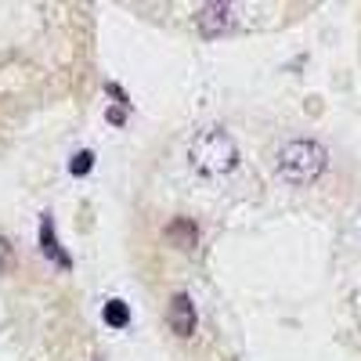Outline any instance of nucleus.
Instances as JSON below:
<instances>
[{
	"label": "nucleus",
	"instance_id": "1",
	"mask_svg": "<svg viewBox=\"0 0 361 361\" xmlns=\"http://www.w3.org/2000/svg\"><path fill=\"white\" fill-rule=\"evenodd\" d=\"M188 163L202 177H224L238 166V145L224 127H202L188 141Z\"/></svg>",
	"mask_w": 361,
	"mask_h": 361
},
{
	"label": "nucleus",
	"instance_id": "2",
	"mask_svg": "<svg viewBox=\"0 0 361 361\" xmlns=\"http://www.w3.org/2000/svg\"><path fill=\"white\" fill-rule=\"evenodd\" d=\"M275 170L289 185H314L329 170V152H325V145H318L311 137H296V141H286L279 148Z\"/></svg>",
	"mask_w": 361,
	"mask_h": 361
},
{
	"label": "nucleus",
	"instance_id": "3",
	"mask_svg": "<svg viewBox=\"0 0 361 361\" xmlns=\"http://www.w3.org/2000/svg\"><path fill=\"white\" fill-rule=\"evenodd\" d=\"M195 29L202 40H217L224 33H231L235 29V4H224V0H209V4H202L195 11Z\"/></svg>",
	"mask_w": 361,
	"mask_h": 361
},
{
	"label": "nucleus",
	"instance_id": "4",
	"mask_svg": "<svg viewBox=\"0 0 361 361\" xmlns=\"http://www.w3.org/2000/svg\"><path fill=\"white\" fill-rule=\"evenodd\" d=\"M166 325H170V333L180 336V340H188L195 329H199V311H195V300H192L188 293H173V296H170Z\"/></svg>",
	"mask_w": 361,
	"mask_h": 361
},
{
	"label": "nucleus",
	"instance_id": "5",
	"mask_svg": "<svg viewBox=\"0 0 361 361\" xmlns=\"http://www.w3.org/2000/svg\"><path fill=\"white\" fill-rule=\"evenodd\" d=\"M37 243H40V253L54 264V267H62V271H69L73 267V257L66 253V246H62V238H58V231H54V217L51 214H40V231H37Z\"/></svg>",
	"mask_w": 361,
	"mask_h": 361
},
{
	"label": "nucleus",
	"instance_id": "6",
	"mask_svg": "<svg viewBox=\"0 0 361 361\" xmlns=\"http://www.w3.org/2000/svg\"><path fill=\"white\" fill-rule=\"evenodd\" d=\"M166 243L177 246V250H195L199 246V224L188 221V217H173L166 224Z\"/></svg>",
	"mask_w": 361,
	"mask_h": 361
},
{
	"label": "nucleus",
	"instance_id": "7",
	"mask_svg": "<svg viewBox=\"0 0 361 361\" xmlns=\"http://www.w3.org/2000/svg\"><path fill=\"white\" fill-rule=\"evenodd\" d=\"M102 322L109 329H127L130 325V304H123V300H109V304L102 307Z\"/></svg>",
	"mask_w": 361,
	"mask_h": 361
},
{
	"label": "nucleus",
	"instance_id": "8",
	"mask_svg": "<svg viewBox=\"0 0 361 361\" xmlns=\"http://www.w3.org/2000/svg\"><path fill=\"white\" fill-rule=\"evenodd\" d=\"M90 166H94V152H90V148H83V152H76V156L69 159V173H73V177H87Z\"/></svg>",
	"mask_w": 361,
	"mask_h": 361
},
{
	"label": "nucleus",
	"instance_id": "9",
	"mask_svg": "<svg viewBox=\"0 0 361 361\" xmlns=\"http://www.w3.org/2000/svg\"><path fill=\"white\" fill-rule=\"evenodd\" d=\"M11 267H15V246L0 235V275H8Z\"/></svg>",
	"mask_w": 361,
	"mask_h": 361
},
{
	"label": "nucleus",
	"instance_id": "10",
	"mask_svg": "<svg viewBox=\"0 0 361 361\" xmlns=\"http://www.w3.org/2000/svg\"><path fill=\"white\" fill-rule=\"evenodd\" d=\"M109 119H112V123H123L127 116H123V109H112V112H109Z\"/></svg>",
	"mask_w": 361,
	"mask_h": 361
},
{
	"label": "nucleus",
	"instance_id": "11",
	"mask_svg": "<svg viewBox=\"0 0 361 361\" xmlns=\"http://www.w3.org/2000/svg\"><path fill=\"white\" fill-rule=\"evenodd\" d=\"M94 361H102V357H94Z\"/></svg>",
	"mask_w": 361,
	"mask_h": 361
}]
</instances>
